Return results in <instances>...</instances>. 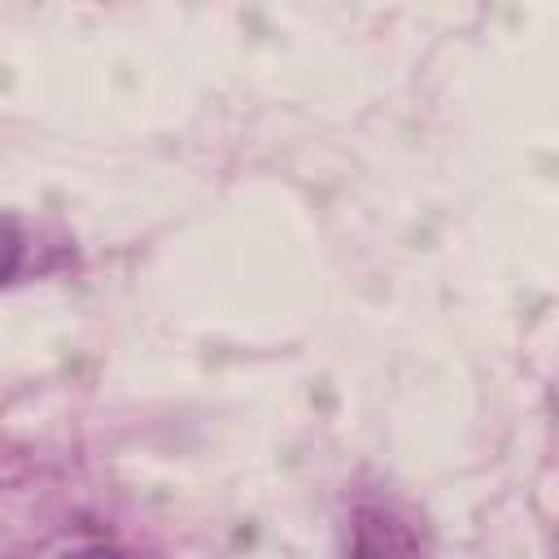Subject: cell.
I'll return each instance as SVG.
<instances>
[{
    "instance_id": "obj_2",
    "label": "cell",
    "mask_w": 559,
    "mask_h": 559,
    "mask_svg": "<svg viewBox=\"0 0 559 559\" xmlns=\"http://www.w3.org/2000/svg\"><path fill=\"white\" fill-rule=\"evenodd\" d=\"M22 258H26V236H22V227L0 214V288L22 271Z\"/></svg>"
},
{
    "instance_id": "obj_3",
    "label": "cell",
    "mask_w": 559,
    "mask_h": 559,
    "mask_svg": "<svg viewBox=\"0 0 559 559\" xmlns=\"http://www.w3.org/2000/svg\"><path fill=\"white\" fill-rule=\"evenodd\" d=\"M57 559H122L114 546H100V542H87V546H74V550H66V555H57Z\"/></svg>"
},
{
    "instance_id": "obj_1",
    "label": "cell",
    "mask_w": 559,
    "mask_h": 559,
    "mask_svg": "<svg viewBox=\"0 0 559 559\" xmlns=\"http://www.w3.org/2000/svg\"><path fill=\"white\" fill-rule=\"evenodd\" d=\"M345 559H428L424 528L397 502H358L349 511Z\"/></svg>"
}]
</instances>
